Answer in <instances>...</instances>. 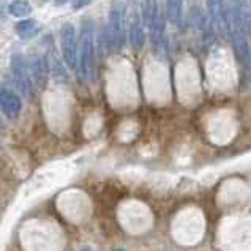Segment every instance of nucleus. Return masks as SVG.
<instances>
[{
  "instance_id": "obj_12",
  "label": "nucleus",
  "mask_w": 251,
  "mask_h": 251,
  "mask_svg": "<svg viewBox=\"0 0 251 251\" xmlns=\"http://www.w3.org/2000/svg\"><path fill=\"white\" fill-rule=\"evenodd\" d=\"M48 41H49V52H48V60H49V67H51V71L52 75L57 81H62V82H67V71L65 68H63L62 62L59 59V55H57V51L55 48L52 45V37L49 35V37H46Z\"/></svg>"
},
{
  "instance_id": "obj_2",
  "label": "nucleus",
  "mask_w": 251,
  "mask_h": 251,
  "mask_svg": "<svg viewBox=\"0 0 251 251\" xmlns=\"http://www.w3.org/2000/svg\"><path fill=\"white\" fill-rule=\"evenodd\" d=\"M144 24L149 27L150 43L156 55H164L168 52V40H166V27H164V16L158 8L156 0H144L141 6Z\"/></svg>"
},
{
  "instance_id": "obj_3",
  "label": "nucleus",
  "mask_w": 251,
  "mask_h": 251,
  "mask_svg": "<svg viewBox=\"0 0 251 251\" xmlns=\"http://www.w3.org/2000/svg\"><path fill=\"white\" fill-rule=\"evenodd\" d=\"M125 3L122 0H114L111 8H109V16H107V33H106V41L109 51L119 52L122 46H124V27H125Z\"/></svg>"
},
{
  "instance_id": "obj_8",
  "label": "nucleus",
  "mask_w": 251,
  "mask_h": 251,
  "mask_svg": "<svg viewBox=\"0 0 251 251\" xmlns=\"http://www.w3.org/2000/svg\"><path fill=\"white\" fill-rule=\"evenodd\" d=\"M229 40L234 49L235 60L243 71H250L251 65V49L248 46V35L240 27L229 24Z\"/></svg>"
},
{
  "instance_id": "obj_10",
  "label": "nucleus",
  "mask_w": 251,
  "mask_h": 251,
  "mask_svg": "<svg viewBox=\"0 0 251 251\" xmlns=\"http://www.w3.org/2000/svg\"><path fill=\"white\" fill-rule=\"evenodd\" d=\"M27 63H28V70H30L35 85H37L40 90H45L48 85V79H49V71H51L49 60L40 52H30L27 55Z\"/></svg>"
},
{
  "instance_id": "obj_11",
  "label": "nucleus",
  "mask_w": 251,
  "mask_h": 251,
  "mask_svg": "<svg viewBox=\"0 0 251 251\" xmlns=\"http://www.w3.org/2000/svg\"><path fill=\"white\" fill-rule=\"evenodd\" d=\"M0 104H2V112L8 119H16L21 112V107H23V103H21L18 93L8 87H5V85L0 90Z\"/></svg>"
},
{
  "instance_id": "obj_18",
  "label": "nucleus",
  "mask_w": 251,
  "mask_h": 251,
  "mask_svg": "<svg viewBox=\"0 0 251 251\" xmlns=\"http://www.w3.org/2000/svg\"><path fill=\"white\" fill-rule=\"evenodd\" d=\"M250 3H251V0H250Z\"/></svg>"
},
{
  "instance_id": "obj_16",
  "label": "nucleus",
  "mask_w": 251,
  "mask_h": 251,
  "mask_svg": "<svg viewBox=\"0 0 251 251\" xmlns=\"http://www.w3.org/2000/svg\"><path fill=\"white\" fill-rule=\"evenodd\" d=\"M87 3H90V0H77V3H75V8L77 10V8H81V6L87 5Z\"/></svg>"
},
{
  "instance_id": "obj_17",
  "label": "nucleus",
  "mask_w": 251,
  "mask_h": 251,
  "mask_svg": "<svg viewBox=\"0 0 251 251\" xmlns=\"http://www.w3.org/2000/svg\"><path fill=\"white\" fill-rule=\"evenodd\" d=\"M65 2H68V0H57V3H59V5H62V3H65Z\"/></svg>"
},
{
  "instance_id": "obj_19",
  "label": "nucleus",
  "mask_w": 251,
  "mask_h": 251,
  "mask_svg": "<svg viewBox=\"0 0 251 251\" xmlns=\"http://www.w3.org/2000/svg\"><path fill=\"white\" fill-rule=\"evenodd\" d=\"M250 49H251V48H250Z\"/></svg>"
},
{
  "instance_id": "obj_14",
  "label": "nucleus",
  "mask_w": 251,
  "mask_h": 251,
  "mask_svg": "<svg viewBox=\"0 0 251 251\" xmlns=\"http://www.w3.org/2000/svg\"><path fill=\"white\" fill-rule=\"evenodd\" d=\"M14 30H16L19 38L28 40V38L37 37V35L40 33V24L33 19H23L14 25Z\"/></svg>"
},
{
  "instance_id": "obj_15",
  "label": "nucleus",
  "mask_w": 251,
  "mask_h": 251,
  "mask_svg": "<svg viewBox=\"0 0 251 251\" xmlns=\"http://www.w3.org/2000/svg\"><path fill=\"white\" fill-rule=\"evenodd\" d=\"M8 13L14 18H25L32 13V5L27 0H13L8 5Z\"/></svg>"
},
{
  "instance_id": "obj_6",
  "label": "nucleus",
  "mask_w": 251,
  "mask_h": 251,
  "mask_svg": "<svg viewBox=\"0 0 251 251\" xmlns=\"http://www.w3.org/2000/svg\"><path fill=\"white\" fill-rule=\"evenodd\" d=\"M186 3H188V23L193 27V30L199 35L202 43L213 41L212 37L215 32L210 25L209 16H205L201 0H186Z\"/></svg>"
},
{
  "instance_id": "obj_5",
  "label": "nucleus",
  "mask_w": 251,
  "mask_h": 251,
  "mask_svg": "<svg viewBox=\"0 0 251 251\" xmlns=\"http://www.w3.org/2000/svg\"><path fill=\"white\" fill-rule=\"evenodd\" d=\"M59 35L63 60H65L68 68L77 70V67H79V41L76 37L75 25L71 23H65L60 27Z\"/></svg>"
},
{
  "instance_id": "obj_7",
  "label": "nucleus",
  "mask_w": 251,
  "mask_h": 251,
  "mask_svg": "<svg viewBox=\"0 0 251 251\" xmlns=\"http://www.w3.org/2000/svg\"><path fill=\"white\" fill-rule=\"evenodd\" d=\"M205 2H207V16H209L215 35L220 38L229 37L227 3H225V0H205Z\"/></svg>"
},
{
  "instance_id": "obj_9",
  "label": "nucleus",
  "mask_w": 251,
  "mask_h": 251,
  "mask_svg": "<svg viewBox=\"0 0 251 251\" xmlns=\"http://www.w3.org/2000/svg\"><path fill=\"white\" fill-rule=\"evenodd\" d=\"M144 18H142V10L133 5L128 13V38H130V45L134 51L144 46L146 35H144Z\"/></svg>"
},
{
  "instance_id": "obj_13",
  "label": "nucleus",
  "mask_w": 251,
  "mask_h": 251,
  "mask_svg": "<svg viewBox=\"0 0 251 251\" xmlns=\"http://www.w3.org/2000/svg\"><path fill=\"white\" fill-rule=\"evenodd\" d=\"M164 14L172 25L180 27L183 23V0H164Z\"/></svg>"
},
{
  "instance_id": "obj_1",
  "label": "nucleus",
  "mask_w": 251,
  "mask_h": 251,
  "mask_svg": "<svg viewBox=\"0 0 251 251\" xmlns=\"http://www.w3.org/2000/svg\"><path fill=\"white\" fill-rule=\"evenodd\" d=\"M95 24L90 18H84L79 33V77L85 82H93L97 77L95 65Z\"/></svg>"
},
{
  "instance_id": "obj_4",
  "label": "nucleus",
  "mask_w": 251,
  "mask_h": 251,
  "mask_svg": "<svg viewBox=\"0 0 251 251\" xmlns=\"http://www.w3.org/2000/svg\"><path fill=\"white\" fill-rule=\"evenodd\" d=\"M10 68H11V77L14 81L16 89L23 93L24 97L30 98L33 90V79L28 70L27 59L21 52H13L10 57Z\"/></svg>"
}]
</instances>
